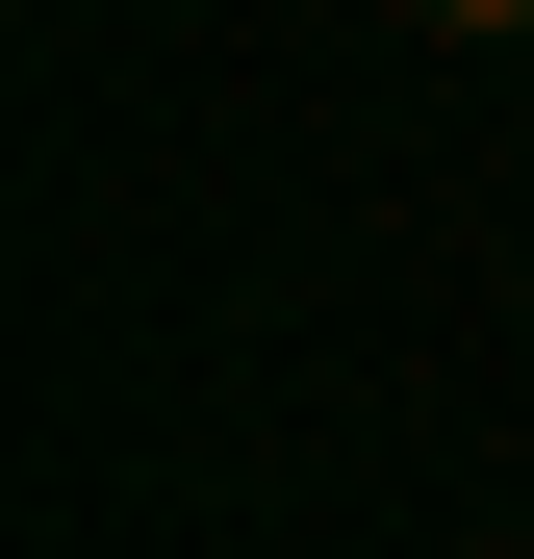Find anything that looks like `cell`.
Returning <instances> with one entry per match:
<instances>
[{
  "mask_svg": "<svg viewBox=\"0 0 534 559\" xmlns=\"http://www.w3.org/2000/svg\"><path fill=\"white\" fill-rule=\"evenodd\" d=\"M407 26H459V51H509V26H534V0H407Z\"/></svg>",
  "mask_w": 534,
  "mask_h": 559,
  "instance_id": "obj_1",
  "label": "cell"
}]
</instances>
